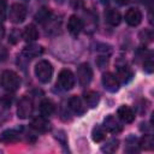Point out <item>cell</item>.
Returning a JSON list of instances; mask_svg holds the SVG:
<instances>
[{"label":"cell","mask_w":154,"mask_h":154,"mask_svg":"<svg viewBox=\"0 0 154 154\" xmlns=\"http://www.w3.org/2000/svg\"><path fill=\"white\" fill-rule=\"evenodd\" d=\"M35 75L41 83H48L53 76V66L48 60H40L35 66Z\"/></svg>","instance_id":"cell-1"},{"label":"cell","mask_w":154,"mask_h":154,"mask_svg":"<svg viewBox=\"0 0 154 154\" xmlns=\"http://www.w3.org/2000/svg\"><path fill=\"white\" fill-rule=\"evenodd\" d=\"M1 87L7 90V91H14L18 89L19 84H20V79L18 77V75L14 71L11 70H6L1 73Z\"/></svg>","instance_id":"cell-2"},{"label":"cell","mask_w":154,"mask_h":154,"mask_svg":"<svg viewBox=\"0 0 154 154\" xmlns=\"http://www.w3.org/2000/svg\"><path fill=\"white\" fill-rule=\"evenodd\" d=\"M25 17H26V8L23 4L16 2V4L11 5L10 11H8L10 22H12L14 24H19L25 19Z\"/></svg>","instance_id":"cell-3"},{"label":"cell","mask_w":154,"mask_h":154,"mask_svg":"<svg viewBox=\"0 0 154 154\" xmlns=\"http://www.w3.org/2000/svg\"><path fill=\"white\" fill-rule=\"evenodd\" d=\"M57 84L63 90H70L75 85V76L70 70H61L58 75Z\"/></svg>","instance_id":"cell-4"},{"label":"cell","mask_w":154,"mask_h":154,"mask_svg":"<svg viewBox=\"0 0 154 154\" xmlns=\"http://www.w3.org/2000/svg\"><path fill=\"white\" fill-rule=\"evenodd\" d=\"M93 78V70L89 64L83 63L77 67V79L82 87L88 85Z\"/></svg>","instance_id":"cell-5"},{"label":"cell","mask_w":154,"mask_h":154,"mask_svg":"<svg viewBox=\"0 0 154 154\" xmlns=\"http://www.w3.org/2000/svg\"><path fill=\"white\" fill-rule=\"evenodd\" d=\"M32 101L29 96H23L19 102H18V107H17V114L20 119H26L31 116L32 113Z\"/></svg>","instance_id":"cell-6"},{"label":"cell","mask_w":154,"mask_h":154,"mask_svg":"<svg viewBox=\"0 0 154 154\" xmlns=\"http://www.w3.org/2000/svg\"><path fill=\"white\" fill-rule=\"evenodd\" d=\"M102 85L105 87L106 90H108L109 93H116L119 89V81L116 77V75L111 73V72H106L102 75Z\"/></svg>","instance_id":"cell-7"},{"label":"cell","mask_w":154,"mask_h":154,"mask_svg":"<svg viewBox=\"0 0 154 154\" xmlns=\"http://www.w3.org/2000/svg\"><path fill=\"white\" fill-rule=\"evenodd\" d=\"M102 126L105 128V130H107V131H109L112 134H118L123 129V125L120 124V122L114 116H112V114H109V116H107L105 118Z\"/></svg>","instance_id":"cell-8"},{"label":"cell","mask_w":154,"mask_h":154,"mask_svg":"<svg viewBox=\"0 0 154 154\" xmlns=\"http://www.w3.org/2000/svg\"><path fill=\"white\" fill-rule=\"evenodd\" d=\"M125 22L130 26H137L142 22V12L138 8H130L125 13Z\"/></svg>","instance_id":"cell-9"},{"label":"cell","mask_w":154,"mask_h":154,"mask_svg":"<svg viewBox=\"0 0 154 154\" xmlns=\"http://www.w3.org/2000/svg\"><path fill=\"white\" fill-rule=\"evenodd\" d=\"M82 29H83V22H82V19L79 17L72 14L69 18V20H67V30H69V32L71 35H73V36H77L82 31Z\"/></svg>","instance_id":"cell-10"},{"label":"cell","mask_w":154,"mask_h":154,"mask_svg":"<svg viewBox=\"0 0 154 154\" xmlns=\"http://www.w3.org/2000/svg\"><path fill=\"white\" fill-rule=\"evenodd\" d=\"M117 114H118V118L120 120H123L124 123H132L135 120V113H134V111L129 106H126V105L120 106L118 108V111H117Z\"/></svg>","instance_id":"cell-11"},{"label":"cell","mask_w":154,"mask_h":154,"mask_svg":"<svg viewBox=\"0 0 154 154\" xmlns=\"http://www.w3.org/2000/svg\"><path fill=\"white\" fill-rule=\"evenodd\" d=\"M30 125H31L32 129H35L37 131H41V132L47 131L49 129V123L46 119V117H43V116H38V117L32 118Z\"/></svg>","instance_id":"cell-12"},{"label":"cell","mask_w":154,"mask_h":154,"mask_svg":"<svg viewBox=\"0 0 154 154\" xmlns=\"http://www.w3.org/2000/svg\"><path fill=\"white\" fill-rule=\"evenodd\" d=\"M69 107H70L77 116H82V114L84 113V111H85V108H84V106H83V102H82L81 97H78V96H72V97H70V100H69Z\"/></svg>","instance_id":"cell-13"},{"label":"cell","mask_w":154,"mask_h":154,"mask_svg":"<svg viewBox=\"0 0 154 154\" xmlns=\"http://www.w3.org/2000/svg\"><path fill=\"white\" fill-rule=\"evenodd\" d=\"M24 41L26 42H32L35 41L37 37H38V31L36 29V26L34 24H29L25 26V29L23 30V34H22Z\"/></svg>","instance_id":"cell-14"},{"label":"cell","mask_w":154,"mask_h":154,"mask_svg":"<svg viewBox=\"0 0 154 154\" xmlns=\"http://www.w3.org/2000/svg\"><path fill=\"white\" fill-rule=\"evenodd\" d=\"M18 140H19V132L13 129L5 130L0 135V142H4V143H13V142H17Z\"/></svg>","instance_id":"cell-15"},{"label":"cell","mask_w":154,"mask_h":154,"mask_svg":"<svg viewBox=\"0 0 154 154\" xmlns=\"http://www.w3.org/2000/svg\"><path fill=\"white\" fill-rule=\"evenodd\" d=\"M118 81H122L124 83L129 82L131 78H132V71L130 70V67L125 66V65H122V66H118L117 67V76Z\"/></svg>","instance_id":"cell-16"},{"label":"cell","mask_w":154,"mask_h":154,"mask_svg":"<svg viewBox=\"0 0 154 154\" xmlns=\"http://www.w3.org/2000/svg\"><path fill=\"white\" fill-rule=\"evenodd\" d=\"M105 17H106L107 23L111 24V25H113V26L118 25V24L120 23V20H122V16H120L119 11H117V10H114V8H109V10H107Z\"/></svg>","instance_id":"cell-17"},{"label":"cell","mask_w":154,"mask_h":154,"mask_svg":"<svg viewBox=\"0 0 154 154\" xmlns=\"http://www.w3.org/2000/svg\"><path fill=\"white\" fill-rule=\"evenodd\" d=\"M43 53V48L38 45H29L23 48V54L28 58H35Z\"/></svg>","instance_id":"cell-18"},{"label":"cell","mask_w":154,"mask_h":154,"mask_svg":"<svg viewBox=\"0 0 154 154\" xmlns=\"http://www.w3.org/2000/svg\"><path fill=\"white\" fill-rule=\"evenodd\" d=\"M40 112H41V116H43L46 118L52 116L54 112V103L48 99L42 100L40 103Z\"/></svg>","instance_id":"cell-19"},{"label":"cell","mask_w":154,"mask_h":154,"mask_svg":"<svg viewBox=\"0 0 154 154\" xmlns=\"http://www.w3.org/2000/svg\"><path fill=\"white\" fill-rule=\"evenodd\" d=\"M99 94L96 91H87L84 94V101H85V105L89 107V108H94L96 107V105L99 103Z\"/></svg>","instance_id":"cell-20"},{"label":"cell","mask_w":154,"mask_h":154,"mask_svg":"<svg viewBox=\"0 0 154 154\" xmlns=\"http://www.w3.org/2000/svg\"><path fill=\"white\" fill-rule=\"evenodd\" d=\"M105 137H106V130H105V128L101 126V125L94 126V129L91 131V138H93V141L94 142H101V141L105 140Z\"/></svg>","instance_id":"cell-21"},{"label":"cell","mask_w":154,"mask_h":154,"mask_svg":"<svg viewBox=\"0 0 154 154\" xmlns=\"http://www.w3.org/2000/svg\"><path fill=\"white\" fill-rule=\"evenodd\" d=\"M140 147L144 150H152L153 147H154V140H153V136L150 135H144L141 140H140Z\"/></svg>","instance_id":"cell-22"},{"label":"cell","mask_w":154,"mask_h":154,"mask_svg":"<svg viewBox=\"0 0 154 154\" xmlns=\"http://www.w3.org/2000/svg\"><path fill=\"white\" fill-rule=\"evenodd\" d=\"M51 11L48 8H41L38 10V12L35 14V19L38 22V23H45L47 22L49 18H51Z\"/></svg>","instance_id":"cell-23"},{"label":"cell","mask_w":154,"mask_h":154,"mask_svg":"<svg viewBox=\"0 0 154 154\" xmlns=\"http://www.w3.org/2000/svg\"><path fill=\"white\" fill-rule=\"evenodd\" d=\"M118 144H119V141L116 140V138H112V140H109L105 146H102L101 150H102V152H106V153H113V152L117 150Z\"/></svg>","instance_id":"cell-24"},{"label":"cell","mask_w":154,"mask_h":154,"mask_svg":"<svg viewBox=\"0 0 154 154\" xmlns=\"http://www.w3.org/2000/svg\"><path fill=\"white\" fill-rule=\"evenodd\" d=\"M6 12H7V6L5 0H0V23H2L6 18Z\"/></svg>","instance_id":"cell-25"},{"label":"cell","mask_w":154,"mask_h":154,"mask_svg":"<svg viewBox=\"0 0 154 154\" xmlns=\"http://www.w3.org/2000/svg\"><path fill=\"white\" fill-rule=\"evenodd\" d=\"M144 71L148 72V73H150V72L153 71V61H152L150 58H148V59L144 61Z\"/></svg>","instance_id":"cell-26"},{"label":"cell","mask_w":154,"mask_h":154,"mask_svg":"<svg viewBox=\"0 0 154 154\" xmlns=\"http://www.w3.org/2000/svg\"><path fill=\"white\" fill-rule=\"evenodd\" d=\"M7 58V51L4 47H0V61H4Z\"/></svg>","instance_id":"cell-27"},{"label":"cell","mask_w":154,"mask_h":154,"mask_svg":"<svg viewBox=\"0 0 154 154\" xmlns=\"http://www.w3.org/2000/svg\"><path fill=\"white\" fill-rule=\"evenodd\" d=\"M4 35H5V28H4V25L0 23V40L4 37Z\"/></svg>","instance_id":"cell-28"},{"label":"cell","mask_w":154,"mask_h":154,"mask_svg":"<svg viewBox=\"0 0 154 154\" xmlns=\"http://www.w3.org/2000/svg\"><path fill=\"white\" fill-rule=\"evenodd\" d=\"M129 1H130V0H116V2L119 4V5H126Z\"/></svg>","instance_id":"cell-29"},{"label":"cell","mask_w":154,"mask_h":154,"mask_svg":"<svg viewBox=\"0 0 154 154\" xmlns=\"http://www.w3.org/2000/svg\"><path fill=\"white\" fill-rule=\"evenodd\" d=\"M107 1H108V0H101V2H103V4H105V2H107Z\"/></svg>","instance_id":"cell-30"}]
</instances>
